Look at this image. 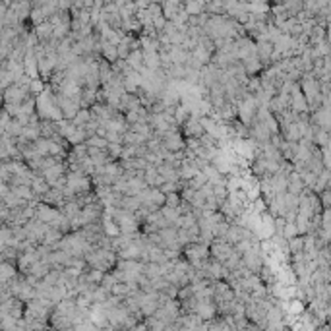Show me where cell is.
Masks as SVG:
<instances>
[{"instance_id":"obj_1","label":"cell","mask_w":331,"mask_h":331,"mask_svg":"<svg viewBox=\"0 0 331 331\" xmlns=\"http://www.w3.org/2000/svg\"><path fill=\"white\" fill-rule=\"evenodd\" d=\"M182 256L188 260V264L194 267V269H199L201 267V262L205 258H209V246L203 244V242H190L182 248Z\"/></svg>"},{"instance_id":"obj_2","label":"cell","mask_w":331,"mask_h":331,"mask_svg":"<svg viewBox=\"0 0 331 331\" xmlns=\"http://www.w3.org/2000/svg\"><path fill=\"white\" fill-rule=\"evenodd\" d=\"M60 215H62V213H60L58 207H54V205H49V203H45V201H37V203H35V219H39V221H43V223H47V225L54 223Z\"/></svg>"},{"instance_id":"obj_3","label":"cell","mask_w":331,"mask_h":331,"mask_svg":"<svg viewBox=\"0 0 331 331\" xmlns=\"http://www.w3.org/2000/svg\"><path fill=\"white\" fill-rule=\"evenodd\" d=\"M234 252V246L232 244H229L227 240H219V238H213V242L209 244V256L213 258V260H217V262H225L231 254Z\"/></svg>"},{"instance_id":"obj_4","label":"cell","mask_w":331,"mask_h":331,"mask_svg":"<svg viewBox=\"0 0 331 331\" xmlns=\"http://www.w3.org/2000/svg\"><path fill=\"white\" fill-rule=\"evenodd\" d=\"M180 132H182V136H184V138H199L205 130H203V126H201V122H199V116L190 113V115H188V118L182 122Z\"/></svg>"},{"instance_id":"obj_5","label":"cell","mask_w":331,"mask_h":331,"mask_svg":"<svg viewBox=\"0 0 331 331\" xmlns=\"http://www.w3.org/2000/svg\"><path fill=\"white\" fill-rule=\"evenodd\" d=\"M27 95H31V91H29L27 85H16V83H12V85H8L2 91V101L4 103H21Z\"/></svg>"},{"instance_id":"obj_6","label":"cell","mask_w":331,"mask_h":331,"mask_svg":"<svg viewBox=\"0 0 331 331\" xmlns=\"http://www.w3.org/2000/svg\"><path fill=\"white\" fill-rule=\"evenodd\" d=\"M289 109H291L293 113H310V111H308L306 97H304V93L300 91L298 82H295L293 87H291V103H289Z\"/></svg>"},{"instance_id":"obj_7","label":"cell","mask_w":331,"mask_h":331,"mask_svg":"<svg viewBox=\"0 0 331 331\" xmlns=\"http://www.w3.org/2000/svg\"><path fill=\"white\" fill-rule=\"evenodd\" d=\"M194 314H198V318L201 322H207V320L215 318L217 316V306H215L213 298H198L196 308H194Z\"/></svg>"},{"instance_id":"obj_8","label":"cell","mask_w":331,"mask_h":331,"mask_svg":"<svg viewBox=\"0 0 331 331\" xmlns=\"http://www.w3.org/2000/svg\"><path fill=\"white\" fill-rule=\"evenodd\" d=\"M240 62H242L244 72H246V76H248V78H250V76H258V74L264 70V64H262V60L258 58V54H256V52L248 54V56H246V58H242Z\"/></svg>"},{"instance_id":"obj_9","label":"cell","mask_w":331,"mask_h":331,"mask_svg":"<svg viewBox=\"0 0 331 331\" xmlns=\"http://www.w3.org/2000/svg\"><path fill=\"white\" fill-rule=\"evenodd\" d=\"M97 89L99 87H82V95H80V107L82 109H89L93 103H97Z\"/></svg>"},{"instance_id":"obj_10","label":"cell","mask_w":331,"mask_h":331,"mask_svg":"<svg viewBox=\"0 0 331 331\" xmlns=\"http://www.w3.org/2000/svg\"><path fill=\"white\" fill-rule=\"evenodd\" d=\"M17 273L19 271H17V267H16L14 262H8V260H2L0 262V281H10Z\"/></svg>"},{"instance_id":"obj_11","label":"cell","mask_w":331,"mask_h":331,"mask_svg":"<svg viewBox=\"0 0 331 331\" xmlns=\"http://www.w3.org/2000/svg\"><path fill=\"white\" fill-rule=\"evenodd\" d=\"M29 188H31V192L39 198V196H43L50 186H49V182L43 178V174H35L33 180H31V184H29Z\"/></svg>"},{"instance_id":"obj_12","label":"cell","mask_w":331,"mask_h":331,"mask_svg":"<svg viewBox=\"0 0 331 331\" xmlns=\"http://www.w3.org/2000/svg\"><path fill=\"white\" fill-rule=\"evenodd\" d=\"M101 56L107 60V62H116L118 60V52H116V45H111L107 41L101 39Z\"/></svg>"},{"instance_id":"obj_13","label":"cell","mask_w":331,"mask_h":331,"mask_svg":"<svg viewBox=\"0 0 331 331\" xmlns=\"http://www.w3.org/2000/svg\"><path fill=\"white\" fill-rule=\"evenodd\" d=\"M142 205V201L138 199V196H120V199H118V205L116 207H120V209H126V211H136L138 207Z\"/></svg>"},{"instance_id":"obj_14","label":"cell","mask_w":331,"mask_h":331,"mask_svg":"<svg viewBox=\"0 0 331 331\" xmlns=\"http://www.w3.org/2000/svg\"><path fill=\"white\" fill-rule=\"evenodd\" d=\"M80 209H82V207H80V203H78L76 199H66V201L58 207V211H60L64 217H68V219H72L74 215H78Z\"/></svg>"},{"instance_id":"obj_15","label":"cell","mask_w":331,"mask_h":331,"mask_svg":"<svg viewBox=\"0 0 331 331\" xmlns=\"http://www.w3.org/2000/svg\"><path fill=\"white\" fill-rule=\"evenodd\" d=\"M124 60H126V62H128V64H130V66L138 72V70L144 66V52H142V49H134V50H130V54H128Z\"/></svg>"},{"instance_id":"obj_16","label":"cell","mask_w":331,"mask_h":331,"mask_svg":"<svg viewBox=\"0 0 331 331\" xmlns=\"http://www.w3.org/2000/svg\"><path fill=\"white\" fill-rule=\"evenodd\" d=\"M314 126V124H312ZM312 142L322 148V146H330V130H324L320 126H314V136H312Z\"/></svg>"},{"instance_id":"obj_17","label":"cell","mask_w":331,"mask_h":331,"mask_svg":"<svg viewBox=\"0 0 331 331\" xmlns=\"http://www.w3.org/2000/svg\"><path fill=\"white\" fill-rule=\"evenodd\" d=\"M144 66L149 68V70H157L161 66V60H159V52H144Z\"/></svg>"},{"instance_id":"obj_18","label":"cell","mask_w":331,"mask_h":331,"mask_svg":"<svg viewBox=\"0 0 331 331\" xmlns=\"http://www.w3.org/2000/svg\"><path fill=\"white\" fill-rule=\"evenodd\" d=\"M91 120V111L89 109H80L76 115H74V118H72V122L78 126V128H82L85 122H89Z\"/></svg>"},{"instance_id":"obj_19","label":"cell","mask_w":331,"mask_h":331,"mask_svg":"<svg viewBox=\"0 0 331 331\" xmlns=\"http://www.w3.org/2000/svg\"><path fill=\"white\" fill-rule=\"evenodd\" d=\"M148 201H151V203H155L157 207H161V205H165V194L159 190V188H155V186H151L149 188V196H148Z\"/></svg>"},{"instance_id":"obj_20","label":"cell","mask_w":331,"mask_h":331,"mask_svg":"<svg viewBox=\"0 0 331 331\" xmlns=\"http://www.w3.org/2000/svg\"><path fill=\"white\" fill-rule=\"evenodd\" d=\"M159 211H161V215L165 217L166 221L172 225L178 217H180V211H178V207H170V205H161L159 207Z\"/></svg>"},{"instance_id":"obj_21","label":"cell","mask_w":331,"mask_h":331,"mask_svg":"<svg viewBox=\"0 0 331 331\" xmlns=\"http://www.w3.org/2000/svg\"><path fill=\"white\" fill-rule=\"evenodd\" d=\"M41 136V132H39V124L37 126H31V124H25L23 126V130H21V138H25V140H29V142H33L35 138H39Z\"/></svg>"},{"instance_id":"obj_22","label":"cell","mask_w":331,"mask_h":331,"mask_svg":"<svg viewBox=\"0 0 331 331\" xmlns=\"http://www.w3.org/2000/svg\"><path fill=\"white\" fill-rule=\"evenodd\" d=\"M287 244H289V252H291V254H293V252H300L302 246H304V236H302V234H297V236L289 238Z\"/></svg>"},{"instance_id":"obj_23","label":"cell","mask_w":331,"mask_h":331,"mask_svg":"<svg viewBox=\"0 0 331 331\" xmlns=\"http://www.w3.org/2000/svg\"><path fill=\"white\" fill-rule=\"evenodd\" d=\"M107 138H101V136H97V134H93V136H89L87 140H85V146H93V148H101V149H107Z\"/></svg>"},{"instance_id":"obj_24","label":"cell","mask_w":331,"mask_h":331,"mask_svg":"<svg viewBox=\"0 0 331 331\" xmlns=\"http://www.w3.org/2000/svg\"><path fill=\"white\" fill-rule=\"evenodd\" d=\"M122 151V142H109L107 144V153L111 155V159H118Z\"/></svg>"},{"instance_id":"obj_25","label":"cell","mask_w":331,"mask_h":331,"mask_svg":"<svg viewBox=\"0 0 331 331\" xmlns=\"http://www.w3.org/2000/svg\"><path fill=\"white\" fill-rule=\"evenodd\" d=\"M262 122H264V126L267 128V132H269V134H277V132H279V124H277V120H275L273 113H271L269 116H265Z\"/></svg>"},{"instance_id":"obj_26","label":"cell","mask_w":331,"mask_h":331,"mask_svg":"<svg viewBox=\"0 0 331 331\" xmlns=\"http://www.w3.org/2000/svg\"><path fill=\"white\" fill-rule=\"evenodd\" d=\"M43 89H45V83H43L41 78H33V80L29 82V91H31V95H37V93H41Z\"/></svg>"},{"instance_id":"obj_27","label":"cell","mask_w":331,"mask_h":331,"mask_svg":"<svg viewBox=\"0 0 331 331\" xmlns=\"http://www.w3.org/2000/svg\"><path fill=\"white\" fill-rule=\"evenodd\" d=\"M281 234H283L287 240H289V238H293V236H297V234H298V231H297V225H295V223H285V227H283Z\"/></svg>"},{"instance_id":"obj_28","label":"cell","mask_w":331,"mask_h":331,"mask_svg":"<svg viewBox=\"0 0 331 331\" xmlns=\"http://www.w3.org/2000/svg\"><path fill=\"white\" fill-rule=\"evenodd\" d=\"M180 203V194L178 192H170V194H165V205H170V207H178Z\"/></svg>"},{"instance_id":"obj_29","label":"cell","mask_w":331,"mask_h":331,"mask_svg":"<svg viewBox=\"0 0 331 331\" xmlns=\"http://www.w3.org/2000/svg\"><path fill=\"white\" fill-rule=\"evenodd\" d=\"M8 190H10V186H8L6 182H2V180H0V196H4Z\"/></svg>"},{"instance_id":"obj_30","label":"cell","mask_w":331,"mask_h":331,"mask_svg":"<svg viewBox=\"0 0 331 331\" xmlns=\"http://www.w3.org/2000/svg\"><path fill=\"white\" fill-rule=\"evenodd\" d=\"M2 203H4V199H2V196H0V205H2Z\"/></svg>"}]
</instances>
